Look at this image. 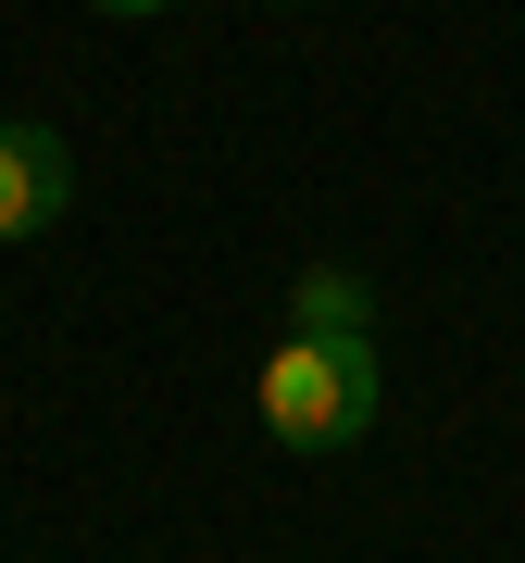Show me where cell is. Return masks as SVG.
Instances as JSON below:
<instances>
[{
	"mask_svg": "<svg viewBox=\"0 0 525 563\" xmlns=\"http://www.w3.org/2000/svg\"><path fill=\"white\" fill-rule=\"evenodd\" d=\"M262 439L276 451H350L376 426V339H301L288 325L276 351H262Z\"/></svg>",
	"mask_w": 525,
	"mask_h": 563,
	"instance_id": "obj_1",
	"label": "cell"
},
{
	"mask_svg": "<svg viewBox=\"0 0 525 563\" xmlns=\"http://www.w3.org/2000/svg\"><path fill=\"white\" fill-rule=\"evenodd\" d=\"M63 201H76V151H63V125L0 113V251L38 239V225H63Z\"/></svg>",
	"mask_w": 525,
	"mask_h": 563,
	"instance_id": "obj_2",
	"label": "cell"
},
{
	"mask_svg": "<svg viewBox=\"0 0 525 563\" xmlns=\"http://www.w3.org/2000/svg\"><path fill=\"white\" fill-rule=\"evenodd\" d=\"M288 325H301V339H376V288L350 276V263H301V288H288Z\"/></svg>",
	"mask_w": 525,
	"mask_h": 563,
	"instance_id": "obj_3",
	"label": "cell"
},
{
	"mask_svg": "<svg viewBox=\"0 0 525 563\" xmlns=\"http://www.w3.org/2000/svg\"><path fill=\"white\" fill-rule=\"evenodd\" d=\"M101 13H113V25H150V13H176V0H101Z\"/></svg>",
	"mask_w": 525,
	"mask_h": 563,
	"instance_id": "obj_4",
	"label": "cell"
}]
</instances>
